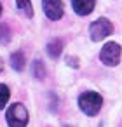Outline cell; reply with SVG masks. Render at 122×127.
Instances as JSON below:
<instances>
[{
  "instance_id": "cell-16",
  "label": "cell",
  "mask_w": 122,
  "mask_h": 127,
  "mask_svg": "<svg viewBox=\"0 0 122 127\" xmlns=\"http://www.w3.org/2000/svg\"><path fill=\"white\" fill-rule=\"evenodd\" d=\"M65 127H70V125H65Z\"/></svg>"
},
{
  "instance_id": "cell-12",
  "label": "cell",
  "mask_w": 122,
  "mask_h": 127,
  "mask_svg": "<svg viewBox=\"0 0 122 127\" xmlns=\"http://www.w3.org/2000/svg\"><path fill=\"white\" fill-rule=\"evenodd\" d=\"M9 40H11V30H9V26L7 25H4V23H0V44H9Z\"/></svg>"
},
{
  "instance_id": "cell-5",
  "label": "cell",
  "mask_w": 122,
  "mask_h": 127,
  "mask_svg": "<svg viewBox=\"0 0 122 127\" xmlns=\"http://www.w3.org/2000/svg\"><path fill=\"white\" fill-rule=\"evenodd\" d=\"M42 7L45 16L51 21H58L63 18V2L61 0H42Z\"/></svg>"
},
{
  "instance_id": "cell-9",
  "label": "cell",
  "mask_w": 122,
  "mask_h": 127,
  "mask_svg": "<svg viewBox=\"0 0 122 127\" xmlns=\"http://www.w3.org/2000/svg\"><path fill=\"white\" fill-rule=\"evenodd\" d=\"M32 73H33V77L35 78H39V80H42V78H45V66H44V63L42 61H39V59H35L33 63H32Z\"/></svg>"
},
{
  "instance_id": "cell-1",
  "label": "cell",
  "mask_w": 122,
  "mask_h": 127,
  "mask_svg": "<svg viewBox=\"0 0 122 127\" xmlns=\"http://www.w3.org/2000/svg\"><path fill=\"white\" fill-rule=\"evenodd\" d=\"M103 106V97L98 94V92H92V91H87V92H82L79 96V108L87 115V117H94L99 113Z\"/></svg>"
},
{
  "instance_id": "cell-4",
  "label": "cell",
  "mask_w": 122,
  "mask_h": 127,
  "mask_svg": "<svg viewBox=\"0 0 122 127\" xmlns=\"http://www.w3.org/2000/svg\"><path fill=\"white\" fill-rule=\"evenodd\" d=\"M112 32H113V25L106 18H98L89 26V35H91V40H94V42L105 40L108 35H112Z\"/></svg>"
},
{
  "instance_id": "cell-8",
  "label": "cell",
  "mask_w": 122,
  "mask_h": 127,
  "mask_svg": "<svg viewBox=\"0 0 122 127\" xmlns=\"http://www.w3.org/2000/svg\"><path fill=\"white\" fill-rule=\"evenodd\" d=\"M61 51H63V42L59 38H52L47 44V54H49L51 59H58L61 56Z\"/></svg>"
},
{
  "instance_id": "cell-11",
  "label": "cell",
  "mask_w": 122,
  "mask_h": 127,
  "mask_svg": "<svg viewBox=\"0 0 122 127\" xmlns=\"http://www.w3.org/2000/svg\"><path fill=\"white\" fill-rule=\"evenodd\" d=\"M9 97H11V91H9V87H7L5 84H0V110H2V108L7 104Z\"/></svg>"
},
{
  "instance_id": "cell-7",
  "label": "cell",
  "mask_w": 122,
  "mask_h": 127,
  "mask_svg": "<svg viewBox=\"0 0 122 127\" xmlns=\"http://www.w3.org/2000/svg\"><path fill=\"white\" fill-rule=\"evenodd\" d=\"M11 66L16 70V71H23L25 66H26V58H25V52L23 51H16L14 54H11Z\"/></svg>"
},
{
  "instance_id": "cell-2",
  "label": "cell",
  "mask_w": 122,
  "mask_h": 127,
  "mask_svg": "<svg viewBox=\"0 0 122 127\" xmlns=\"http://www.w3.org/2000/svg\"><path fill=\"white\" fill-rule=\"evenodd\" d=\"M28 110L25 108L23 103H14L9 106L7 113H5V120L9 127H26L28 125Z\"/></svg>"
},
{
  "instance_id": "cell-13",
  "label": "cell",
  "mask_w": 122,
  "mask_h": 127,
  "mask_svg": "<svg viewBox=\"0 0 122 127\" xmlns=\"http://www.w3.org/2000/svg\"><path fill=\"white\" fill-rule=\"evenodd\" d=\"M66 63H68V66L72 64L73 68H79V63H77V58H70V56H68V58H66Z\"/></svg>"
},
{
  "instance_id": "cell-14",
  "label": "cell",
  "mask_w": 122,
  "mask_h": 127,
  "mask_svg": "<svg viewBox=\"0 0 122 127\" xmlns=\"http://www.w3.org/2000/svg\"><path fill=\"white\" fill-rule=\"evenodd\" d=\"M4 70V63H2V58H0V71Z\"/></svg>"
},
{
  "instance_id": "cell-10",
  "label": "cell",
  "mask_w": 122,
  "mask_h": 127,
  "mask_svg": "<svg viewBox=\"0 0 122 127\" xmlns=\"http://www.w3.org/2000/svg\"><path fill=\"white\" fill-rule=\"evenodd\" d=\"M18 9L26 16V18H33V7H32V0H16Z\"/></svg>"
},
{
  "instance_id": "cell-3",
  "label": "cell",
  "mask_w": 122,
  "mask_h": 127,
  "mask_svg": "<svg viewBox=\"0 0 122 127\" xmlns=\"http://www.w3.org/2000/svg\"><path fill=\"white\" fill-rule=\"evenodd\" d=\"M120 56H122V47L117 42L105 44L99 52V59L105 66H117L120 63Z\"/></svg>"
},
{
  "instance_id": "cell-6",
  "label": "cell",
  "mask_w": 122,
  "mask_h": 127,
  "mask_svg": "<svg viewBox=\"0 0 122 127\" xmlns=\"http://www.w3.org/2000/svg\"><path fill=\"white\" fill-rule=\"evenodd\" d=\"M96 0H72V7L79 16H89L94 11Z\"/></svg>"
},
{
  "instance_id": "cell-15",
  "label": "cell",
  "mask_w": 122,
  "mask_h": 127,
  "mask_svg": "<svg viewBox=\"0 0 122 127\" xmlns=\"http://www.w3.org/2000/svg\"><path fill=\"white\" fill-rule=\"evenodd\" d=\"M0 14H2V5H0Z\"/></svg>"
}]
</instances>
